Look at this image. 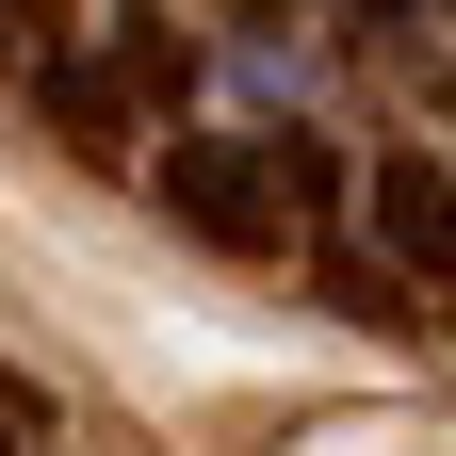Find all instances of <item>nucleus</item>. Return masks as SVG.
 <instances>
[{
	"label": "nucleus",
	"instance_id": "obj_8",
	"mask_svg": "<svg viewBox=\"0 0 456 456\" xmlns=\"http://www.w3.org/2000/svg\"><path fill=\"white\" fill-rule=\"evenodd\" d=\"M33 440H49V408H33L17 375H0V456H33Z\"/></svg>",
	"mask_w": 456,
	"mask_h": 456
},
{
	"label": "nucleus",
	"instance_id": "obj_2",
	"mask_svg": "<svg viewBox=\"0 0 456 456\" xmlns=\"http://www.w3.org/2000/svg\"><path fill=\"white\" fill-rule=\"evenodd\" d=\"M342 196H359V245H375L391 277H424V294H440V245H456V212H440V131L391 147V163H359Z\"/></svg>",
	"mask_w": 456,
	"mask_h": 456
},
{
	"label": "nucleus",
	"instance_id": "obj_1",
	"mask_svg": "<svg viewBox=\"0 0 456 456\" xmlns=\"http://www.w3.org/2000/svg\"><path fill=\"white\" fill-rule=\"evenodd\" d=\"M147 212L212 261H294V212H277V163L261 131H163L147 147Z\"/></svg>",
	"mask_w": 456,
	"mask_h": 456
},
{
	"label": "nucleus",
	"instance_id": "obj_3",
	"mask_svg": "<svg viewBox=\"0 0 456 456\" xmlns=\"http://www.w3.org/2000/svg\"><path fill=\"white\" fill-rule=\"evenodd\" d=\"M98 66H114V98H131V114H196L212 49H196V17H163V0H131V17L98 33Z\"/></svg>",
	"mask_w": 456,
	"mask_h": 456
},
{
	"label": "nucleus",
	"instance_id": "obj_4",
	"mask_svg": "<svg viewBox=\"0 0 456 456\" xmlns=\"http://www.w3.org/2000/svg\"><path fill=\"white\" fill-rule=\"evenodd\" d=\"M310 277H326V310H342V326H375V342H424V326H440L424 277H391L375 245H342V228H310Z\"/></svg>",
	"mask_w": 456,
	"mask_h": 456
},
{
	"label": "nucleus",
	"instance_id": "obj_6",
	"mask_svg": "<svg viewBox=\"0 0 456 456\" xmlns=\"http://www.w3.org/2000/svg\"><path fill=\"white\" fill-rule=\"evenodd\" d=\"M359 66L408 82V98L440 114V0H359Z\"/></svg>",
	"mask_w": 456,
	"mask_h": 456
},
{
	"label": "nucleus",
	"instance_id": "obj_5",
	"mask_svg": "<svg viewBox=\"0 0 456 456\" xmlns=\"http://www.w3.org/2000/svg\"><path fill=\"white\" fill-rule=\"evenodd\" d=\"M17 82L49 98V131H66L82 163H131V98H114V66H98V49H33Z\"/></svg>",
	"mask_w": 456,
	"mask_h": 456
},
{
	"label": "nucleus",
	"instance_id": "obj_7",
	"mask_svg": "<svg viewBox=\"0 0 456 456\" xmlns=\"http://www.w3.org/2000/svg\"><path fill=\"white\" fill-rule=\"evenodd\" d=\"M33 49H49V17H33V0H0V82H17Z\"/></svg>",
	"mask_w": 456,
	"mask_h": 456
}]
</instances>
